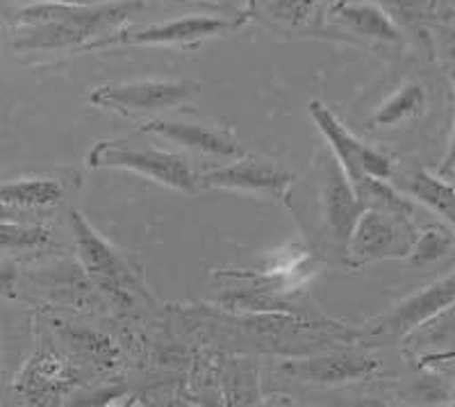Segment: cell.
<instances>
[{
	"label": "cell",
	"mask_w": 455,
	"mask_h": 407,
	"mask_svg": "<svg viewBox=\"0 0 455 407\" xmlns=\"http://www.w3.org/2000/svg\"><path fill=\"white\" fill-rule=\"evenodd\" d=\"M141 134H157L162 140L173 141L182 148L196 150L203 155H214L223 160H237L242 157L243 148L223 130L212 128L205 124H187V121L156 119L140 130Z\"/></svg>",
	"instance_id": "cell-11"
},
{
	"label": "cell",
	"mask_w": 455,
	"mask_h": 407,
	"mask_svg": "<svg viewBox=\"0 0 455 407\" xmlns=\"http://www.w3.org/2000/svg\"><path fill=\"white\" fill-rule=\"evenodd\" d=\"M89 166L93 169H125L148 178L171 189L194 194L201 187L198 176L185 155L153 148L146 144H132L130 140L100 141L89 153Z\"/></svg>",
	"instance_id": "cell-2"
},
{
	"label": "cell",
	"mask_w": 455,
	"mask_h": 407,
	"mask_svg": "<svg viewBox=\"0 0 455 407\" xmlns=\"http://www.w3.org/2000/svg\"><path fill=\"white\" fill-rule=\"evenodd\" d=\"M426 108H428V93H426L424 84L410 83L380 105V109L373 114L371 124L376 128H394V125L421 116Z\"/></svg>",
	"instance_id": "cell-15"
},
{
	"label": "cell",
	"mask_w": 455,
	"mask_h": 407,
	"mask_svg": "<svg viewBox=\"0 0 455 407\" xmlns=\"http://www.w3.org/2000/svg\"><path fill=\"white\" fill-rule=\"evenodd\" d=\"M455 255V230L449 226H428L419 230L408 259L417 267L442 262V259Z\"/></svg>",
	"instance_id": "cell-17"
},
{
	"label": "cell",
	"mask_w": 455,
	"mask_h": 407,
	"mask_svg": "<svg viewBox=\"0 0 455 407\" xmlns=\"http://www.w3.org/2000/svg\"><path fill=\"white\" fill-rule=\"evenodd\" d=\"M16 267L7 259H0V296L14 299L16 296Z\"/></svg>",
	"instance_id": "cell-21"
},
{
	"label": "cell",
	"mask_w": 455,
	"mask_h": 407,
	"mask_svg": "<svg viewBox=\"0 0 455 407\" xmlns=\"http://www.w3.org/2000/svg\"><path fill=\"white\" fill-rule=\"evenodd\" d=\"M455 303V271H451L444 278L435 280L426 289L417 294L408 296L405 300L392 307L387 315L373 321L369 332L376 339H405L419 325L444 312L446 307Z\"/></svg>",
	"instance_id": "cell-7"
},
{
	"label": "cell",
	"mask_w": 455,
	"mask_h": 407,
	"mask_svg": "<svg viewBox=\"0 0 455 407\" xmlns=\"http://www.w3.org/2000/svg\"><path fill=\"white\" fill-rule=\"evenodd\" d=\"M453 169H455V134H453V144H451V153L446 155L444 166H442V176H449Z\"/></svg>",
	"instance_id": "cell-23"
},
{
	"label": "cell",
	"mask_w": 455,
	"mask_h": 407,
	"mask_svg": "<svg viewBox=\"0 0 455 407\" xmlns=\"http://www.w3.org/2000/svg\"><path fill=\"white\" fill-rule=\"evenodd\" d=\"M141 10V0H121L108 5H64L36 3L19 12L23 30L14 48L19 51H52V48L83 46L114 35V30Z\"/></svg>",
	"instance_id": "cell-1"
},
{
	"label": "cell",
	"mask_w": 455,
	"mask_h": 407,
	"mask_svg": "<svg viewBox=\"0 0 455 407\" xmlns=\"http://www.w3.org/2000/svg\"><path fill=\"white\" fill-rule=\"evenodd\" d=\"M26 214V210H16V207H7L0 203V221H7V219H21Z\"/></svg>",
	"instance_id": "cell-22"
},
{
	"label": "cell",
	"mask_w": 455,
	"mask_h": 407,
	"mask_svg": "<svg viewBox=\"0 0 455 407\" xmlns=\"http://www.w3.org/2000/svg\"><path fill=\"white\" fill-rule=\"evenodd\" d=\"M201 187H212V189H230L243 191V194H255V196L287 198L290 187L294 182V173L280 169L278 164L259 157H246V153L230 164L219 166V169L207 171L198 176Z\"/></svg>",
	"instance_id": "cell-8"
},
{
	"label": "cell",
	"mask_w": 455,
	"mask_h": 407,
	"mask_svg": "<svg viewBox=\"0 0 455 407\" xmlns=\"http://www.w3.org/2000/svg\"><path fill=\"white\" fill-rule=\"evenodd\" d=\"M310 114L315 119L319 132L326 137L331 153L335 155V160L347 173L351 187H357L367 178H378V180H392L394 178V160L389 155L380 153V150L371 148L357 137H353L335 114L319 100L310 103Z\"/></svg>",
	"instance_id": "cell-5"
},
{
	"label": "cell",
	"mask_w": 455,
	"mask_h": 407,
	"mask_svg": "<svg viewBox=\"0 0 455 407\" xmlns=\"http://www.w3.org/2000/svg\"><path fill=\"white\" fill-rule=\"evenodd\" d=\"M68 226H71L80 259H83L89 275L108 291H121V287L128 280V267H125L124 258L100 237L99 232L93 230L92 223L80 211H71Z\"/></svg>",
	"instance_id": "cell-10"
},
{
	"label": "cell",
	"mask_w": 455,
	"mask_h": 407,
	"mask_svg": "<svg viewBox=\"0 0 455 407\" xmlns=\"http://www.w3.org/2000/svg\"><path fill=\"white\" fill-rule=\"evenodd\" d=\"M51 242V230L42 226H30L23 219L0 221V253H21L36 251Z\"/></svg>",
	"instance_id": "cell-18"
},
{
	"label": "cell",
	"mask_w": 455,
	"mask_h": 407,
	"mask_svg": "<svg viewBox=\"0 0 455 407\" xmlns=\"http://www.w3.org/2000/svg\"><path fill=\"white\" fill-rule=\"evenodd\" d=\"M319 210L332 251L347 262L353 227L367 205L357 198L347 173L332 153H326L319 162Z\"/></svg>",
	"instance_id": "cell-4"
},
{
	"label": "cell",
	"mask_w": 455,
	"mask_h": 407,
	"mask_svg": "<svg viewBox=\"0 0 455 407\" xmlns=\"http://www.w3.org/2000/svg\"><path fill=\"white\" fill-rule=\"evenodd\" d=\"M376 360L364 353L344 351L332 353V355L312 357V360H296L287 362L283 371L296 380L319 382V385H337V382L357 380L367 378L369 373L376 371Z\"/></svg>",
	"instance_id": "cell-12"
},
{
	"label": "cell",
	"mask_w": 455,
	"mask_h": 407,
	"mask_svg": "<svg viewBox=\"0 0 455 407\" xmlns=\"http://www.w3.org/2000/svg\"><path fill=\"white\" fill-rule=\"evenodd\" d=\"M451 178V182H453V185H455V176H449Z\"/></svg>",
	"instance_id": "cell-24"
},
{
	"label": "cell",
	"mask_w": 455,
	"mask_h": 407,
	"mask_svg": "<svg viewBox=\"0 0 455 407\" xmlns=\"http://www.w3.org/2000/svg\"><path fill=\"white\" fill-rule=\"evenodd\" d=\"M417 235L419 230L414 226V219L396 217L380 210H364L353 227L347 264L363 267L380 259L408 258Z\"/></svg>",
	"instance_id": "cell-3"
},
{
	"label": "cell",
	"mask_w": 455,
	"mask_h": 407,
	"mask_svg": "<svg viewBox=\"0 0 455 407\" xmlns=\"http://www.w3.org/2000/svg\"><path fill=\"white\" fill-rule=\"evenodd\" d=\"M201 96L198 80H140V83L103 84L93 89L89 100L116 112H162L180 108Z\"/></svg>",
	"instance_id": "cell-6"
},
{
	"label": "cell",
	"mask_w": 455,
	"mask_h": 407,
	"mask_svg": "<svg viewBox=\"0 0 455 407\" xmlns=\"http://www.w3.org/2000/svg\"><path fill=\"white\" fill-rule=\"evenodd\" d=\"M337 16L341 23H347L353 32L380 42H401V32L394 21L373 5H341L337 7Z\"/></svg>",
	"instance_id": "cell-16"
},
{
	"label": "cell",
	"mask_w": 455,
	"mask_h": 407,
	"mask_svg": "<svg viewBox=\"0 0 455 407\" xmlns=\"http://www.w3.org/2000/svg\"><path fill=\"white\" fill-rule=\"evenodd\" d=\"M237 28V23L226 21V19H217V16H185L178 21L162 23V26H150L144 30L135 32H114V35L96 39L89 44L84 51H93V48H108L116 46V44H141V46H153V44H187V42H201L207 36H217L226 30Z\"/></svg>",
	"instance_id": "cell-9"
},
{
	"label": "cell",
	"mask_w": 455,
	"mask_h": 407,
	"mask_svg": "<svg viewBox=\"0 0 455 407\" xmlns=\"http://www.w3.org/2000/svg\"><path fill=\"white\" fill-rule=\"evenodd\" d=\"M405 341H417L424 346H455V303L410 332Z\"/></svg>",
	"instance_id": "cell-19"
},
{
	"label": "cell",
	"mask_w": 455,
	"mask_h": 407,
	"mask_svg": "<svg viewBox=\"0 0 455 407\" xmlns=\"http://www.w3.org/2000/svg\"><path fill=\"white\" fill-rule=\"evenodd\" d=\"M64 196V187L51 178L0 182V203L16 210H39L57 205Z\"/></svg>",
	"instance_id": "cell-14"
},
{
	"label": "cell",
	"mask_w": 455,
	"mask_h": 407,
	"mask_svg": "<svg viewBox=\"0 0 455 407\" xmlns=\"http://www.w3.org/2000/svg\"><path fill=\"white\" fill-rule=\"evenodd\" d=\"M396 187L401 194L414 198L433 214L442 217L451 230H455V185L444 176H433L426 169H410L398 176Z\"/></svg>",
	"instance_id": "cell-13"
},
{
	"label": "cell",
	"mask_w": 455,
	"mask_h": 407,
	"mask_svg": "<svg viewBox=\"0 0 455 407\" xmlns=\"http://www.w3.org/2000/svg\"><path fill=\"white\" fill-rule=\"evenodd\" d=\"M315 5L316 0H274L271 14H274L275 19H280V21L300 23L310 16Z\"/></svg>",
	"instance_id": "cell-20"
}]
</instances>
